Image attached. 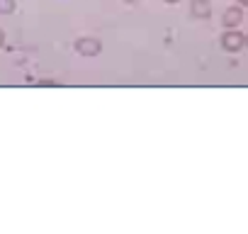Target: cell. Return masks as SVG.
I'll list each match as a JSON object with an SVG mask.
<instances>
[{
    "mask_svg": "<svg viewBox=\"0 0 248 234\" xmlns=\"http://www.w3.org/2000/svg\"><path fill=\"white\" fill-rule=\"evenodd\" d=\"M76 49H78V54H83V56H95V54L100 51V42L93 39V37H83V39H78Z\"/></svg>",
    "mask_w": 248,
    "mask_h": 234,
    "instance_id": "6da1fadb",
    "label": "cell"
},
{
    "mask_svg": "<svg viewBox=\"0 0 248 234\" xmlns=\"http://www.w3.org/2000/svg\"><path fill=\"white\" fill-rule=\"evenodd\" d=\"M221 44H224L226 51H238V49L243 47V37H241L238 32H229V34H224Z\"/></svg>",
    "mask_w": 248,
    "mask_h": 234,
    "instance_id": "7a4b0ae2",
    "label": "cell"
},
{
    "mask_svg": "<svg viewBox=\"0 0 248 234\" xmlns=\"http://www.w3.org/2000/svg\"><path fill=\"white\" fill-rule=\"evenodd\" d=\"M209 3L207 0H192V15L195 17H209Z\"/></svg>",
    "mask_w": 248,
    "mask_h": 234,
    "instance_id": "3957f363",
    "label": "cell"
},
{
    "mask_svg": "<svg viewBox=\"0 0 248 234\" xmlns=\"http://www.w3.org/2000/svg\"><path fill=\"white\" fill-rule=\"evenodd\" d=\"M238 22H241V10H238V8H231V10L224 13V25H226V27H233V25H238Z\"/></svg>",
    "mask_w": 248,
    "mask_h": 234,
    "instance_id": "277c9868",
    "label": "cell"
},
{
    "mask_svg": "<svg viewBox=\"0 0 248 234\" xmlns=\"http://www.w3.org/2000/svg\"><path fill=\"white\" fill-rule=\"evenodd\" d=\"M13 10H15L13 0H0V13H13Z\"/></svg>",
    "mask_w": 248,
    "mask_h": 234,
    "instance_id": "5b68a950",
    "label": "cell"
},
{
    "mask_svg": "<svg viewBox=\"0 0 248 234\" xmlns=\"http://www.w3.org/2000/svg\"><path fill=\"white\" fill-rule=\"evenodd\" d=\"M0 44H3V32H0Z\"/></svg>",
    "mask_w": 248,
    "mask_h": 234,
    "instance_id": "8992f818",
    "label": "cell"
},
{
    "mask_svg": "<svg viewBox=\"0 0 248 234\" xmlns=\"http://www.w3.org/2000/svg\"><path fill=\"white\" fill-rule=\"evenodd\" d=\"M166 3H178V0H166Z\"/></svg>",
    "mask_w": 248,
    "mask_h": 234,
    "instance_id": "52a82bcc",
    "label": "cell"
},
{
    "mask_svg": "<svg viewBox=\"0 0 248 234\" xmlns=\"http://www.w3.org/2000/svg\"><path fill=\"white\" fill-rule=\"evenodd\" d=\"M241 3H243V5H248V0H241Z\"/></svg>",
    "mask_w": 248,
    "mask_h": 234,
    "instance_id": "ba28073f",
    "label": "cell"
},
{
    "mask_svg": "<svg viewBox=\"0 0 248 234\" xmlns=\"http://www.w3.org/2000/svg\"><path fill=\"white\" fill-rule=\"evenodd\" d=\"M127 3H137V0H127Z\"/></svg>",
    "mask_w": 248,
    "mask_h": 234,
    "instance_id": "9c48e42d",
    "label": "cell"
}]
</instances>
